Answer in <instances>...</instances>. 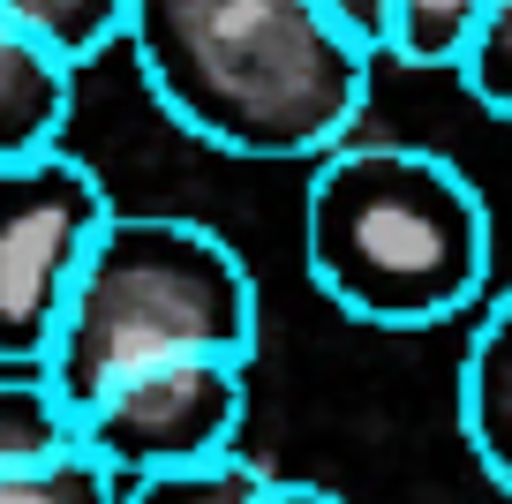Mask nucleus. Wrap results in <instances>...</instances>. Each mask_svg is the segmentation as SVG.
<instances>
[{"label":"nucleus","mask_w":512,"mask_h":504,"mask_svg":"<svg viewBox=\"0 0 512 504\" xmlns=\"http://www.w3.org/2000/svg\"><path fill=\"white\" fill-rule=\"evenodd\" d=\"M128 61L166 121L226 158H324L377 76L332 0H136Z\"/></svg>","instance_id":"nucleus-1"},{"label":"nucleus","mask_w":512,"mask_h":504,"mask_svg":"<svg viewBox=\"0 0 512 504\" xmlns=\"http://www.w3.org/2000/svg\"><path fill=\"white\" fill-rule=\"evenodd\" d=\"M302 264L354 324H452L490 286V204L445 151L332 143L309 174Z\"/></svg>","instance_id":"nucleus-2"},{"label":"nucleus","mask_w":512,"mask_h":504,"mask_svg":"<svg viewBox=\"0 0 512 504\" xmlns=\"http://www.w3.org/2000/svg\"><path fill=\"white\" fill-rule=\"evenodd\" d=\"M189 354H256V279L226 234L174 211H113L53 331L46 369L76 414L106 384Z\"/></svg>","instance_id":"nucleus-3"},{"label":"nucleus","mask_w":512,"mask_h":504,"mask_svg":"<svg viewBox=\"0 0 512 504\" xmlns=\"http://www.w3.org/2000/svg\"><path fill=\"white\" fill-rule=\"evenodd\" d=\"M106 181L76 151L0 158V369H38L83 279V256L113 219Z\"/></svg>","instance_id":"nucleus-4"},{"label":"nucleus","mask_w":512,"mask_h":504,"mask_svg":"<svg viewBox=\"0 0 512 504\" xmlns=\"http://www.w3.org/2000/svg\"><path fill=\"white\" fill-rule=\"evenodd\" d=\"M241 414H249V362L189 354V362H159L106 384L83 407V452L121 482L166 467H204V459H226L241 444Z\"/></svg>","instance_id":"nucleus-5"},{"label":"nucleus","mask_w":512,"mask_h":504,"mask_svg":"<svg viewBox=\"0 0 512 504\" xmlns=\"http://www.w3.org/2000/svg\"><path fill=\"white\" fill-rule=\"evenodd\" d=\"M460 429H467V452H475L482 474H490V489L512 504V286L482 309L475 339H467Z\"/></svg>","instance_id":"nucleus-6"},{"label":"nucleus","mask_w":512,"mask_h":504,"mask_svg":"<svg viewBox=\"0 0 512 504\" xmlns=\"http://www.w3.org/2000/svg\"><path fill=\"white\" fill-rule=\"evenodd\" d=\"M76 106V68H61L46 46L0 16V158H31L53 151Z\"/></svg>","instance_id":"nucleus-7"},{"label":"nucleus","mask_w":512,"mask_h":504,"mask_svg":"<svg viewBox=\"0 0 512 504\" xmlns=\"http://www.w3.org/2000/svg\"><path fill=\"white\" fill-rule=\"evenodd\" d=\"M83 452V414L46 369H0V474H38Z\"/></svg>","instance_id":"nucleus-8"},{"label":"nucleus","mask_w":512,"mask_h":504,"mask_svg":"<svg viewBox=\"0 0 512 504\" xmlns=\"http://www.w3.org/2000/svg\"><path fill=\"white\" fill-rule=\"evenodd\" d=\"M128 8L136 0H0V16L76 76L91 61H106L113 46H128Z\"/></svg>","instance_id":"nucleus-9"},{"label":"nucleus","mask_w":512,"mask_h":504,"mask_svg":"<svg viewBox=\"0 0 512 504\" xmlns=\"http://www.w3.org/2000/svg\"><path fill=\"white\" fill-rule=\"evenodd\" d=\"M490 16V0H392V31H384V61L400 68H452Z\"/></svg>","instance_id":"nucleus-10"},{"label":"nucleus","mask_w":512,"mask_h":504,"mask_svg":"<svg viewBox=\"0 0 512 504\" xmlns=\"http://www.w3.org/2000/svg\"><path fill=\"white\" fill-rule=\"evenodd\" d=\"M272 474L256 459L226 452V459H204V467H166V474H136L121 482V504H264Z\"/></svg>","instance_id":"nucleus-11"},{"label":"nucleus","mask_w":512,"mask_h":504,"mask_svg":"<svg viewBox=\"0 0 512 504\" xmlns=\"http://www.w3.org/2000/svg\"><path fill=\"white\" fill-rule=\"evenodd\" d=\"M452 76L467 83V98H475L482 113L512 121V0H490V16L475 23V38H467V53L452 61Z\"/></svg>","instance_id":"nucleus-12"},{"label":"nucleus","mask_w":512,"mask_h":504,"mask_svg":"<svg viewBox=\"0 0 512 504\" xmlns=\"http://www.w3.org/2000/svg\"><path fill=\"white\" fill-rule=\"evenodd\" d=\"M0 504H121V474H106L91 452L38 474H0Z\"/></svg>","instance_id":"nucleus-13"},{"label":"nucleus","mask_w":512,"mask_h":504,"mask_svg":"<svg viewBox=\"0 0 512 504\" xmlns=\"http://www.w3.org/2000/svg\"><path fill=\"white\" fill-rule=\"evenodd\" d=\"M332 16L347 23L354 38H362L369 53L384 61V31H392V0H332Z\"/></svg>","instance_id":"nucleus-14"},{"label":"nucleus","mask_w":512,"mask_h":504,"mask_svg":"<svg viewBox=\"0 0 512 504\" xmlns=\"http://www.w3.org/2000/svg\"><path fill=\"white\" fill-rule=\"evenodd\" d=\"M264 504H347V497H332L324 482H279L272 474V489H264Z\"/></svg>","instance_id":"nucleus-15"}]
</instances>
